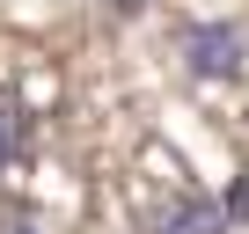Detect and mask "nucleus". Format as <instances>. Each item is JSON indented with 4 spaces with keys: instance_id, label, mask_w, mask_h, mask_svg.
I'll return each instance as SVG.
<instances>
[{
    "instance_id": "f257e3e1",
    "label": "nucleus",
    "mask_w": 249,
    "mask_h": 234,
    "mask_svg": "<svg viewBox=\"0 0 249 234\" xmlns=\"http://www.w3.org/2000/svg\"><path fill=\"white\" fill-rule=\"evenodd\" d=\"M183 59H191L198 81H234V73H242V30L198 22V30H183Z\"/></svg>"
},
{
    "instance_id": "f03ea898",
    "label": "nucleus",
    "mask_w": 249,
    "mask_h": 234,
    "mask_svg": "<svg viewBox=\"0 0 249 234\" xmlns=\"http://www.w3.org/2000/svg\"><path fill=\"white\" fill-rule=\"evenodd\" d=\"M154 234H227V205H213V198H176V205L154 219Z\"/></svg>"
},
{
    "instance_id": "7ed1b4c3",
    "label": "nucleus",
    "mask_w": 249,
    "mask_h": 234,
    "mask_svg": "<svg viewBox=\"0 0 249 234\" xmlns=\"http://www.w3.org/2000/svg\"><path fill=\"white\" fill-rule=\"evenodd\" d=\"M8 161H15V117L0 110V168H8Z\"/></svg>"
},
{
    "instance_id": "20e7f679",
    "label": "nucleus",
    "mask_w": 249,
    "mask_h": 234,
    "mask_svg": "<svg viewBox=\"0 0 249 234\" xmlns=\"http://www.w3.org/2000/svg\"><path fill=\"white\" fill-rule=\"evenodd\" d=\"M8 234H37V227H30V219H15V227H8Z\"/></svg>"
}]
</instances>
